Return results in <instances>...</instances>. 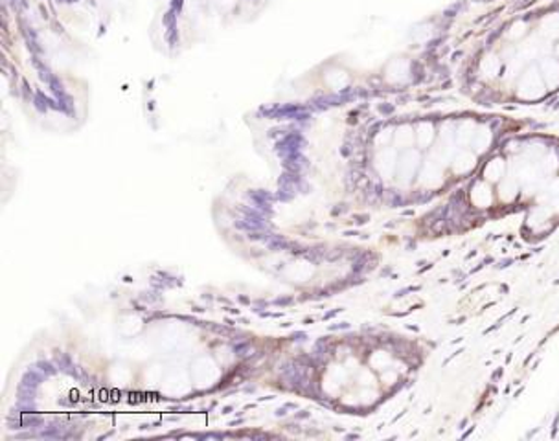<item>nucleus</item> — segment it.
<instances>
[{
	"label": "nucleus",
	"mask_w": 559,
	"mask_h": 441,
	"mask_svg": "<svg viewBox=\"0 0 559 441\" xmlns=\"http://www.w3.org/2000/svg\"><path fill=\"white\" fill-rule=\"evenodd\" d=\"M521 217L532 243L559 230V136L508 134L475 174L426 215L431 238H456L499 221Z\"/></svg>",
	"instance_id": "obj_1"
},
{
	"label": "nucleus",
	"mask_w": 559,
	"mask_h": 441,
	"mask_svg": "<svg viewBox=\"0 0 559 441\" xmlns=\"http://www.w3.org/2000/svg\"><path fill=\"white\" fill-rule=\"evenodd\" d=\"M524 122L496 110H443L373 134L379 193L394 203L442 201L464 184L484 158Z\"/></svg>",
	"instance_id": "obj_2"
},
{
	"label": "nucleus",
	"mask_w": 559,
	"mask_h": 441,
	"mask_svg": "<svg viewBox=\"0 0 559 441\" xmlns=\"http://www.w3.org/2000/svg\"><path fill=\"white\" fill-rule=\"evenodd\" d=\"M480 109L534 107L559 94V0L513 13L489 29L459 74Z\"/></svg>",
	"instance_id": "obj_3"
}]
</instances>
